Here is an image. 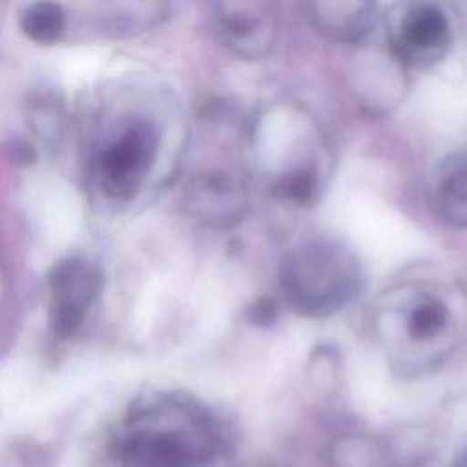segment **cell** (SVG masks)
Listing matches in <instances>:
<instances>
[{
  "label": "cell",
  "mask_w": 467,
  "mask_h": 467,
  "mask_svg": "<svg viewBox=\"0 0 467 467\" xmlns=\"http://www.w3.org/2000/svg\"><path fill=\"white\" fill-rule=\"evenodd\" d=\"M451 467H467V449H463V451H460L456 454V458H454Z\"/></svg>",
  "instance_id": "cell-13"
},
{
  "label": "cell",
  "mask_w": 467,
  "mask_h": 467,
  "mask_svg": "<svg viewBox=\"0 0 467 467\" xmlns=\"http://www.w3.org/2000/svg\"><path fill=\"white\" fill-rule=\"evenodd\" d=\"M159 133L150 120L128 124L100 153L99 175L104 190L113 197H130L153 166Z\"/></svg>",
  "instance_id": "cell-6"
},
{
  "label": "cell",
  "mask_w": 467,
  "mask_h": 467,
  "mask_svg": "<svg viewBox=\"0 0 467 467\" xmlns=\"http://www.w3.org/2000/svg\"><path fill=\"white\" fill-rule=\"evenodd\" d=\"M99 288V277L84 261H66L51 275V325L60 337L71 336L82 323Z\"/></svg>",
  "instance_id": "cell-9"
},
{
  "label": "cell",
  "mask_w": 467,
  "mask_h": 467,
  "mask_svg": "<svg viewBox=\"0 0 467 467\" xmlns=\"http://www.w3.org/2000/svg\"><path fill=\"white\" fill-rule=\"evenodd\" d=\"M192 213L212 228H230L243 221L248 210V192L239 173L208 170L188 188Z\"/></svg>",
  "instance_id": "cell-8"
},
{
  "label": "cell",
  "mask_w": 467,
  "mask_h": 467,
  "mask_svg": "<svg viewBox=\"0 0 467 467\" xmlns=\"http://www.w3.org/2000/svg\"><path fill=\"white\" fill-rule=\"evenodd\" d=\"M279 285L294 310L308 317H327L354 299L361 286V270L356 254L341 241L314 235L283 254Z\"/></svg>",
  "instance_id": "cell-3"
},
{
  "label": "cell",
  "mask_w": 467,
  "mask_h": 467,
  "mask_svg": "<svg viewBox=\"0 0 467 467\" xmlns=\"http://www.w3.org/2000/svg\"><path fill=\"white\" fill-rule=\"evenodd\" d=\"M390 20L389 53L407 67H429L440 62L452 46L451 18L432 2H412L398 7Z\"/></svg>",
  "instance_id": "cell-5"
},
{
  "label": "cell",
  "mask_w": 467,
  "mask_h": 467,
  "mask_svg": "<svg viewBox=\"0 0 467 467\" xmlns=\"http://www.w3.org/2000/svg\"><path fill=\"white\" fill-rule=\"evenodd\" d=\"M64 9L57 4L40 2L29 5L20 20L22 31L38 44L55 42L64 29Z\"/></svg>",
  "instance_id": "cell-12"
},
{
  "label": "cell",
  "mask_w": 467,
  "mask_h": 467,
  "mask_svg": "<svg viewBox=\"0 0 467 467\" xmlns=\"http://www.w3.org/2000/svg\"><path fill=\"white\" fill-rule=\"evenodd\" d=\"M312 27L336 42L363 40L378 20V5L372 2H314L306 5Z\"/></svg>",
  "instance_id": "cell-10"
},
{
  "label": "cell",
  "mask_w": 467,
  "mask_h": 467,
  "mask_svg": "<svg viewBox=\"0 0 467 467\" xmlns=\"http://www.w3.org/2000/svg\"><path fill=\"white\" fill-rule=\"evenodd\" d=\"M372 325L394 363L427 368L445 361L462 343L467 328V301L456 285L410 275L381 292Z\"/></svg>",
  "instance_id": "cell-1"
},
{
  "label": "cell",
  "mask_w": 467,
  "mask_h": 467,
  "mask_svg": "<svg viewBox=\"0 0 467 467\" xmlns=\"http://www.w3.org/2000/svg\"><path fill=\"white\" fill-rule=\"evenodd\" d=\"M431 202L440 219L467 230V150L440 164L431 182Z\"/></svg>",
  "instance_id": "cell-11"
},
{
  "label": "cell",
  "mask_w": 467,
  "mask_h": 467,
  "mask_svg": "<svg viewBox=\"0 0 467 467\" xmlns=\"http://www.w3.org/2000/svg\"><path fill=\"white\" fill-rule=\"evenodd\" d=\"M321 146L310 115L290 104L272 108L254 130V155L268 188L292 202L316 199L321 188Z\"/></svg>",
  "instance_id": "cell-4"
},
{
  "label": "cell",
  "mask_w": 467,
  "mask_h": 467,
  "mask_svg": "<svg viewBox=\"0 0 467 467\" xmlns=\"http://www.w3.org/2000/svg\"><path fill=\"white\" fill-rule=\"evenodd\" d=\"M212 451V429L192 403L159 398L135 409L111 443L117 467H199Z\"/></svg>",
  "instance_id": "cell-2"
},
{
  "label": "cell",
  "mask_w": 467,
  "mask_h": 467,
  "mask_svg": "<svg viewBox=\"0 0 467 467\" xmlns=\"http://www.w3.org/2000/svg\"><path fill=\"white\" fill-rule=\"evenodd\" d=\"M223 44L243 60H263L277 38L274 7L265 2H221L213 5Z\"/></svg>",
  "instance_id": "cell-7"
}]
</instances>
